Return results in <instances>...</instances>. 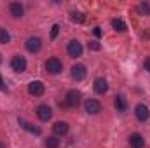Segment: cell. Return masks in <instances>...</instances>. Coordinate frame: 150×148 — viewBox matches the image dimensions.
<instances>
[{"mask_svg": "<svg viewBox=\"0 0 150 148\" xmlns=\"http://www.w3.org/2000/svg\"><path fill=\"white\" fill-rule=\"evenodd\" d=\"M61 68H63V65H61V61H59L58 58H51V59H47V63H45V70L52 75L59 73Z\"/></svg>", "mask_w": 150, "mask_h": 148, "instance_id": "1", "label": "cell"}, {"mask_svg": "<svg viewBox=\"0 0 150 148\" xmlns=\"http://www.w3.org/2000/svg\"><path fill=\"white\" fill-rule=\"evenodd\" d=\"M44 91H45V87H44V84H42L40 80H33V82L28 84V92H30L32 96H42Z\"/></svg>", "mask_w": 150, "mask_h": 148, "instance_id": "2", "label": "cell"}, {"mask_svg": "<svg viewBox=\"0 0 150 148\" xmlns=\"http://www.w3.org/2000/svg\"><path fill=\"white\" fill-rule=\"evenodd\" d=\"M11 66H12V70L14 72H25L26 70V59L23 58V56H14L12 58V61H11Z\"/></svg>", "mask_w": 150, "mask_h": 148, "instance_id": "3", "label": "cell"}, {"mask_svg": "<svg viewBox=\"0 0 150 148\" xmlns=\"http://www.w3.org/2000/svg\"><path fill=\"white\" fill-rule=\"evenodd\" d=\"M67 51H68V56H72V58L82 56V45H80V42H77V40H72V42L68 44Z\"/></svg>", "mask_w": 150, "mask_h": 148, "instance_id": "4", "label": "cell"}, {"mask_svg": "<svg viewBox=\"0 0 150 148\" xmlns=\"http://www.w3.org/2000/svg\"><path fill=\"white\" fill-rule=\"evenodd\" d=\"M37 117L42 120V122H47L51 117H52V110H51V106H47V105H40L37 108Z\"/></svg>", "mask_w": 150, "mask_h": 148, "instance_id": "5", "label": "cell"}, {"mask_svg": "<svg viewBox=\"0 0 150 148\" xmlns=\"http://www.w3.org/2000/svg\"><path fill=\"white\" fill-rule=\"evenodd\" d=\"M68 106H77L79 103H80V92L79 91H75V89H72V91H68L67 92V101H65Z\"/></svg>", "mask_w": 150, "mask_h": 148, "instance_id": "6", "label": "cell"}, {"mask_svg": "<svg viewBox=\"0 0 150 148\" xmlns=\"http://www.w3.org/2000/svg\"><path fill=\"white\" fill-rule=\"evenodd\" d=\"M134 115H136V118H138L140 122H145V120L150 117V110L145 106V105H138V106L134 108Z\"/></svg>", "mask_w": 150, "mask_h": 148, "instance_id": "7", "label": "cell"}, {"mask_svg": "<svg viewBox=\"0 0 150 148\" xmlns=\"http://www.w3.org/2000/svg\"><path fill=\"white\" fill-rule=\"evenodd\" d=\"M86 111L91 113V115L100 113V111H101V105H100V101H96V99H87V101H86Z\"/></svg>", "mask_w": 150, "mask_h": 148, "instance_id": "8", "label": "cell"}, {"mask_svg": "<svg viewBox=\"0 0 150 148\" xmlns=\"http://www.w3.org/2000/svg\"><path fill=\"white\" fill-rule=\"evenodd\" d=\"M40 47H42V42H40L38 37H30L28 40H26V51L37 52V51H40Z\"/></svg>", "mask_w": 150, "mask_h": 148, "instance_id": "9", "label": "cell"}, {"mask_svg": "<svg viewBox=\"0 0 150 148\" xmlns=\"http://www.w3.org/2000/svg\"><path fill=\"white\" fill-rule=\"evenodd\" d=\"M108 91V84L105 78H96L94 80V92L96 94H105Z\"/></svg>", "mask_w": 150, "mask_h": 148, "instance_id": "10", "label": "cell"}, {"mask_svg": "<svg viewBox=\"0 0 150 148\" xmlns=\"http://www.w3.org/2000/svg\"><path fill=\"white\" fill-rule=\"evenodd\" d=\"M129 145H131L133 148H143L145 140H143V136H142V134L134 132V134H131V136H129Z\"/></svg>", "mask_w": 150, "mask_h": 148, "instance_id": "11", "label": "cell"}, {"mask_svg": "<svg viewBox=\"0 0 150 148\" xmlns=\"http://www.w3.org/2000/svg\"><path fill=\"white\" fill-rule=\"evenodd\" d=\"M52 132H54L56 136H65V134L68 132V124H67V122H56V124L52 125Z\"/></svg>", "mask_w": 150, "mask_h": 148, "instance_id": "12", "label": "cell"}, {"mask_svg": "<svg viewBox=\"0 0 150 148\" xmlns=\"http://www.w3.org/2000/svg\"><path fill=\"white\" fill-rule=\"evenodd\" d=\"M86 73H87V70H86L84 65H75L74 68H72V77H74L75 80H82L86 77Z\"/></svg>", "mask_w": 150, "mask_h": 148, "instance_id": "13", "label": "cell"}, {"mask_svg": "<svg viewBox=\"0 0 150 148\" xmlns=\"http://www.w3.org/2000/svg\"><path fill=\"white\" fill-rule=\"evenodd\" d=\"M9 11H11V14H12L14 18H21V16H23V5L18 4V2L11 4V5H9Z\"/></svg>", "mask_w": 150, "mask_h": 148, "instance_id": "14", "label": "cell"}, {"mask_svg": "<svg viewBox=\"0 0 150 148\" xmlns=\"http://www.w3.org/2000/svg\"><path fill=\"white\" fill-rule=\"evenodd\" d=\"M113 105H115V108H117L119 111H124V110H126V99H124L122 96H115Z\"/></svg>", "mask_w": 150, "mask_h": 148, "instance_id": "15", "label": "cell"}, {"mask_svg": "<svg viewBox=\"0 0 150 148\" xmlns=\"http://www.w3.org/2000/svg\"><path fill=\"white\" fill-rule=\"evenodd\" d=\"M112 26L115 32H126V28H127L122 19H112Z\"/></svg>", "mask_w": 150, "mask_h": 148, "instance_id": "16", "label": "cell"}, {"mask_svg": "<svg viewBox=\"0 0 150 148\" xmlns=\"http://www.w3.org/2000/svg\"><path fill=\"white\" fill-rule=\"evenodd\" d=\"M11 42V35L5 28H0V44H9Z\"/></svg>", "mask_w": 150, "mask_h": 148, "instance_id": "17", "label": "cell"}, {"mask_svg": "<svg viewBox=\"0 0 150 148\" xmlns=\"http://www.w3.org/2000/svg\"><path fill=\"white\" fill-rule=\"evenodd\" d=\"M58 147H59V141L54 136H51V138L45 140V148H58Z\"/></svg>", "mask_w": 150, "mask_h": 148, "instance_id": "18", "label": "cell"}, {"mask_svg": "<svg viewBox=\"0 0 150 148\" xmlns=\"http://www.w3.org/2000/svg\"><path fill=\"white\" fill-rule=\"evenodd\" d=\"M23 124V127L28 131V132H33V134H40V129L38 127H35L33 124H28V122H21Z\"/></svg>", "mask_w": 150, "mask_h": 148, "instance_id": "19", "label": "cell"}, {"mask_svg": "<svg viewBox=\"0 0 150 148\" xmlns=\"http://www.w3.org/2000/svg\"><path fill=\"white\" fill-rule=\"evenodd\" d=\"M138 12H140V14H145V16L150 14V5L149 4H145V2L140 4V5H138Z\"/></svg>", "mask_w": 150, "mask_h": 148, "instance_id": "20", "label": "cell"}, {"mask_svg": "<svg viewBox=\"0 0 150 148\" xmlns=\"http://www.w3.org/2000/svg\"><path fill=\"white\" fill-rule=\"evenodd\" d=\"M70 19H72L74 23H82V21H84V16H82V14H79V12H72Z\"/></svg>", "mask_w": 150, "mask_h": 148, "instance_id": "21", "label": "cell"}, {"mask_svg": "<svg viewBox=\"0 0 150 148\" xmlns=\"http://www.w3.org/2000/svg\"><path fill=\"white\" fill-rule=\"evenodd\" d=\"M58 32H59V26H58V25H54V26H52V30H51V38L58 37Z\"/></svg>", "mask_w": 150, "mask_h": 148, "instance_id": "22", "label": "cell"}, {"mask_svg": "<svg viewBox=\"0 0 150 148\" xmlns=\"http://www.w3.org/2000/svg\"><path fill=\"white\" fill-rule=\"evenodd\" d=\"M89 49L91 51H98L100 49V44L98 42H89Z\"/></svg>", "mask_w": 150, "mask_h": 148, "instance_id": "23", "label": "cell"}, {"mask_svg": "<svg viewBox=\"0 0 150 148\" xmlns=\"http://www.w3.org/2000/svg\"><path fill=\"white\" fill-rule=\"evenodd\" d=\"M145 70H149L150 72V58L149 59H145Z\"/></svg>", "mask_w": 150, "mask_h": 148, "instance_id": "24", "label": "cell"}, {"mask_svg": "<svg viewBox=\"0 0 150 148\" xmlns=\"http://www.w3.org/2000/svg\"><path fill=\"white\" fill-rule=\"evenodd\" d=\"M94 35H96V37H101V30H100V28H94Z\"/></svg>", "mask_w": 150, "mask_h": 148, "instance_id": "25", "label": "cell"}, {"mask_svg": "<svg viewBox=\"0 0 150 148\" xmlns=\"http://www.w3.org/2000/svg\"><path fill=\"white\" fill-rule=\"evenodd\" d=\"M0 89H5V84H4V80H2V75H0Z\"/></svg>", "mask_w": 150, "mask_h": 148, "instance_id": "26", "label": "cell"}, {"mask_svg": "<svg viewBox=\"0 0 150 148\" xmlns=\"http://www.w3.org/2000/svg\"><path fill=\"white\" fill-rule=\"evenodd\" d=\"M0 148H5V145H4V143H2V141H0Z\"/></svg>", "mask_w": 150, "mask_h": 148, "instance_id": "27", "label": "cell"}, {"mask_svg": "<svg viewBox=\"0 0 150 148\" xmlns=\"http://www.w3.org/2000/svg\"><path fill=\"white\" fill-rule=\"evenodd\" d=\"M0 63H2V56H0Z\"/></svg>", "mask_w": 150, "mask_h": 148, "instance_id": "28", "label": "cell"}]
</instances>
